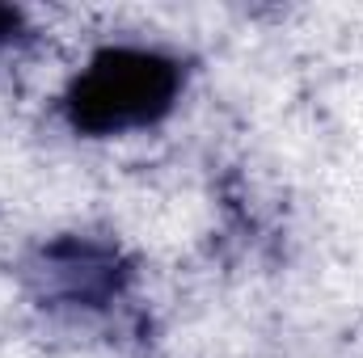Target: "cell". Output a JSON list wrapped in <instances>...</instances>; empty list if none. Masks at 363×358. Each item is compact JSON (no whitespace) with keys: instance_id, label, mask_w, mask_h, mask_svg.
<instances>
[{"instance_id":"cell-1","label":"cell","mask_w":363,"mask_h":358,"mask_svg":"<svg viewBox=\"0 0 363 358\" xmlns=\"http://www.w3.org/2000/svg\"><path fill=\"white\" fill-rule=\"evenodd\" d=\"M178 64L165 59L161 51L106 47L72 81L64 105H68V118L77 131L123 135V131H140V127H152L157 118H165L178 101Z\"/></svg>"},{"instance_id":"cell-2","label":"cell","mask_w":363,"mask_h":358,"mask_svg":"<svg viewBox=\"0 0 363 358\" xmlns=\"http://www.w3.org/2000/svg\"><path fill=\"white\" fill-rule=\"evenodd\" d=\"M9 25H13V17H9V13H4V8H0V38H4V34H9Z\"/></svg>"}]
</instances>
